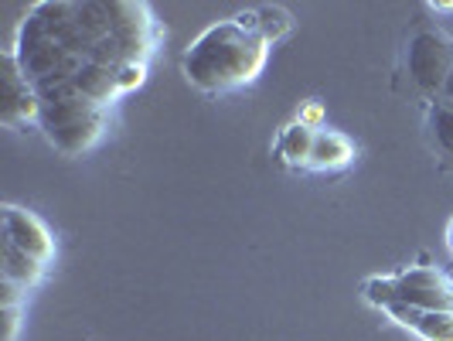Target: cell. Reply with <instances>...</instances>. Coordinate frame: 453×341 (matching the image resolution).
Wrapping results in <instances>:
<instances>
[{
    "label": "cell",
    "mask_w": 453,
    "mask_h": 341,
    "mask_svg": "<svg viewBox=\"0 0 453 341\" xmlns=\"http://www.w3.org/2000/svg\"><path fill=\"white\" fill-rule=\"evenodd\" d=\"M314 140H318V130H311L307 123H290L287 130H280V140H276V154L287 160V164H307L311 167V154H314Z\"/></svg>",
    "instance_id": "13"
},
{
    "label": "cell",
    "mask_w": 453,
    "mask_h": 341,
    "mask_svg": "<svg viewBox=\"0 0 453 341\" xmlns=\"http://www.w3.org/2000/svg\"><path fill=\"white\" fill-rule=\"evenodd\" d=\"M386 311L423 341H453V311H423V307H406V304H392Z\"/></svg>",
    "instance_id": "8"
},
{
    "label": "cell",
    "mask_w": 453,
    "mask_h": 341,
    "mask_svg": "<svg viewBox=\"0 0 453 341\" xmlns=\"http://www.w3.org/2000/svg\"><path fill=\"white\" fill-rule=\"evenodd\" d=\"M42 270H45V267H42L38 260H31L27 252H21L18 246H11V243L4 239V283H7V287L27 294V291L42 280Z\"/></svg>",
    "instance_id": "11"
},
{
    "label": "cell",
    "mask_w": 453,
    "mask_h": 341,
    "mask_svg": "<svg viewBox=\"0 0 453 341\" xmlns=\"http://www.w3.org/2000/svg\"><path fill=\"white\" fill-rule=\"evenodd\" d=\"M443 99L453 103V72H450V79H447V86H443Z\"/></svg>",
    "instance_id": "17"
},
{
    "label": "cell",
    "mask_w": 453,
    "mask_h": 341,
    "mask_svg": "<svg viewBox=\"0 0 453 341\" xmlns=\"http://www.w3.org/2000/svg\"><path fill=\"white\" fill-rule=\"evenodd\" d=\"M110 24H113V42L119 45L123 62H143L157 45V21L147 4L113 0L110 4Z\"/></svg>",
    "instance_id": "5"
},
{
    "label": "cell",
    "mask_w": 453,
    "mask_h": 341,
    "mask_svg": "<svg viewBox=\"0 0 453 341\" xmlns=\"http://www.w3.org/2000/svg\"><path fill=\"white\" fill-rule=\"evenodd\" d=\"M351 158H355V143H351L348 136L338 134V130H318L314 154H311V167H318V171H334V167H344Z\"/></svg>",
    "instance_id": "12"
},
{
    "label": "cell",
    "mask_w": 453,
    "mask_h": 341,
    "mask_svg": "<svg viewBox=\"0 0 453 341\" xmlns=\"http://www.w3.org/2000/svg\"><path fill=\"white\" fill-rule=\"evenodd\" d=\"M4 239L27 252L31 260H38L42 267H48L55 256V239H51L48 226L35 212L18 208V205H4Z\"/></svg>",
    "instance_id": "7"
},
{
    "label": "cell",
    "mask_w": 453,
    "mask_h": 341,
    "mask_svg": "<svg viewBox=\"0 0 453 341\" xmlns=\"http://www.w3.org/2000/svg\"><path fill=\"white\" fill-rule=\"evenodd\" d=\"M4 321H7V335H4V341H18V321H21V307H18V304H4Z\"/></svg>",
    "instance_id": "16"
},
{
    "label": "cell",
    "mask_w": 453,
    "mask_h": 341,
    "mask_svg": "<svg viewBox=\"0 0 453 341\" xmlns=\"http://www.w3.org/2000/svg\"><path fill=\"white\" fill-rule=\"evenodd\" d=\"M143 79H147V66L143 62H123V66H116V82H119V92H134L143 86Z\"/></svg>",
    "instance_id": "15"
},
{
    "label": "cell",
    "mask_w": 453,
    "mask_h": 341,
    "mask_svg": "<svg viewBox=\"0 0 453 341\" xmlns=\"http://www.w3.org/2000/svg\"><path fill=\"white\" fill-rule=\"evenodd\" d=\"M38 116H42V99L35 86L24 79L14 51L7 48L0 55V120L11 130H27L31 123H38Z\"/></svg>",
    "instance_id": "6"
},
{
    "label": "cell",
    "mask_w": 453,
    "mask_h": 341,
    "mask_svg": "<svg viewBox=\"0 0 453 341\" xmlns=\"http://www.w3.org/2000/svg\"><path fill=\"white\" fill-rule=\"evenodd\" d=\"M443 103H447V99H443ZM450 106H453V103H450Z\"/></svg>",
    "instance_id": "19"
},
{
    "label": "cell",
    "mask_w": 453,
    "mask_h": 341,
    "mask_svg": "<svg viewBox=\"0 0 453 341\" xmlns=\"http://www.w3.org/2000/svg\"><path fill=\"white\" fill-rule=\"evenodd\" d=\"M270 45L239 18L208 24L181 58L184 79L202 92H228L250 86L266 68Z\"/></svg>",
    "instance_id": "1"
},
{
    "label": "cell",
    "mask_w": 453,
    "mask_h": 341,
    "mask_svg": "<svg viewBox=\"0 0 453 341\" xmlns=\"http://www.w3.org/2000/svg\"><path fill=\"white\" fill-rule=\"evenodd\" d=\"M368 300L392 307H423V311H453V283L433 267H412L399 276H375L365 283Z\"/></svg>",
    "instance_id": "3"
},
{
    "label": "cell",
    "mask_w": 453,
    "mask_h": 341,
    "mask_svg": "<svg viewBox=\"0 0 453 341\" xmlns=\"http://www.w3.org/2000/svg\"><path fill=\"white\" fill-rule=\"evenodd\" d=\"M72 86L75 92L82 96V99H89L96 106H110L116 96H119V82H116V68L110 66H96V62H86V66L79 68V75L72 79Z\"/></svg>",
    "instance_id": "9"
},
{
    "label": "cell",
    "mask_w": 453,
    "mask_h": 341,
    "mask_svg": "<svg viewBox=\"0 0 453 341\" xmlns=\"http://www.w3.org/2000/svg\"><path fill=\"white\" fill-rule=\"evenodd\" d=\"M447 246H450V252H453V219H450V226H447Z\"/></svg>",
    "instance_id": "18"
},
{
    "label": "cell",
    "mask_w": 453,
    "mask_h": 341,
    "mask_svg": "<svg viewBox=\"0 0 453 341\" xmlns=\"http://www.w3.org/2000/svg\"><path fill=\"white\" fill-rule=\"evenodd\" d=\"M38 99H42L38 127L45 130L48 143L55 151L68 154V158L86 154L89 147H96V140L106 130V110L89 103V99H82L72 82L45 92Z\"/></svg>",
    "instance_id": "2"
},
{
    "label": "cell",
    "mask_w": 453,
    "mask_h": 341,
    "mask_svg": "<svg viewBox=\"0 0 453 341\" xmlns=\"http://www.w3.org/2000/svg\"><path fill=\"white\" fill-rule=\"evenodd\" d=\"M406 66L416 89L430 92V96H436V92L443 96V86H447L453 72V45L440 31H419L409 42Z\"/></svg>",
    "instance_id": "4"
},
{
    "label": "cell",
    "mask_w": 453,
    "mask_h": 341,
    "mask_svg": "<svg viewBox=\"0 0 453 341\" xmlns=\"http://www.w3.org/2000/svg\"><path fill=\"white\" fill-rule=\"evenodd\" d=\"M235 18L246 24L250 31H256L266 45L283 42V38L294 31V18H290L283 7H276V4H259V7H250V11L235 14Z\"/></svg>",
    "instance_id": "10"
},
{
    "label": "cell",
    "mask_w": 453,
    "mask_h": 341,
    "mask_svg": "<svg viewBox=\"0 0 453 341\" xmlns=\"http://www.w3.org/2000/svg\"><path fill=\"white\" fill-rule=\"evenodd\" d=\"M430 134L433 143L453 158V106L450 103H433L430 106Z\"/></svg>",
    "instance_id": "14"
}]
</instances>
